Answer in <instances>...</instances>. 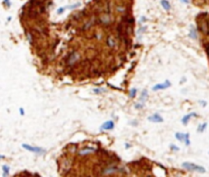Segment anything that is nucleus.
<instances>
[{"label":"nucleus","mask_w":209,"mask_h":177,"mask_svg":"<svg viewBox=\"0 0 209 177\" xmlns=\"http://www.w3.org/2000/svg\"><path fill=\"white\" fill-rule=\"evenodd\" d=\"M78 58H79V56H78V54H77V53H71L70 56V58L67 59V64L68 65L74 64V62H76L77 59H78Z\"/></svg>","instance_id":"obj_9"},{"label":"nucleus","mask_w":209,"mask_h":177,"mask_svg":"<svg viewBox=\"0 0 209 177\" xmlns=\"http://www.w3.org/2000/svg\"><path fill=\"white\" fill-rule=\"evenodd\" d=\"M161 6L163 7V9H165V10H170V2L167 1V0H161Z\"/></svg>","instance_id":"obj_10"},{"label":"nucleus","mask_w":209,"mask_h":177,"mask_svg":"<svg viewBox=\"0 0 209 177\" xmlns=\"http://www.w3.org/2000/svg\"><path fill=\"white\" fill-rule=\"evenodd\" d=\"M67 9V8L65 7H60V8H58V9H57V13H58V15H61L62 12H63V11Z\"/></svg>","instance_id":"obj_19"},{"label":"nucleus","mask_w":209,"mask_h":177,"mask_svg":"<svg viewBox=\"0 0 209 177\" xmlns=\"http://www.w3.org/2000/svg\"><path fill=\"white\" fill-rule=\"evenodd\" d=\"M95 148H90V147H86V148H83V150H80V155L81 156H86V155H89V154L95 152Z\"/></svg>","instance_id":"obj_7"},{"label":"nucleus","mask_w":209,"mask_h":177,"mask_svg":"<svg viewBox=\"0 0 209 177\" xmlns=\"http://www.w3.org/2000/svg\"><path fill=\"white\" fill-rule=\"evenodd\" d=\"M170 86H171L170 82L168 81V80H165L164 83H159V84L154 85V86L152 87V90L153 91H158V90H162V89H166V88H168Z\"/></svg>","instance_id":"obj_3"},{"label":"nucleus","mask_w":209,"mask_h":177,"mask_svg":"<svg viewBox=\"0 0 209 177\" xmlns=\"http://www.w3.org/2000/svg\"><path fill=\"white\" fill-rule=\"evenodd\" d=\"M3 2L7 7H10V0H3Z\"/></svg>","instance_id":"obj_21"},{"label":"nucleus","mask_w":209,"mask_h":177,"mask_svg":"<svg viewBox=\"0 0 209 177\" xmlns=\"http://www.w3.org/2000/svg\"><path fill=\"white\" fill-rule=\"evenodd\" d=\"M22 147H24L25 150H29V152L34 153V154H45V152H46V150H45L44 148H42V147H32V145H29V144H26V143L22 144Z\"/></svg>","instance_id":"obj_2"},{"label":"nucleus","mask_w":209,"mask_h":177,"mask_svg":"<svg viewBox=\"0 0 209 177\" xmlns=\"http://www.w3.org/2000/svg\"><path fill=\"white\" fill-rule=\"evenodd\" d=\"M148 121L153 122V123H162L163 118L159 115V114H154V115L148 117Z\"/></svg>","instance_id":"obj_5"},{"label":"nucleus","mask_w":209,"mask_h":177,"mask_svg":"<svg viewBox=\"0 0 209 177\" xmlns=\"http://www.w3.org/2000/svg\"><path fill=\"white\" fill-rule=\"evenodd\" d=\"M147 98H148V92H147V90H143L141 96H140V102H142V104H145V101H147Z\"/></svg>","instance_id":"obj_8"},{"label":"nucleus","mask_w":209,"mask_h":177,"mask_svg":"<svg viewBox=\"0 0 209 177\" xmlns=\"http://www.w3.org/2000/svg\"><path fill=\"white\" fill-rule=\"evenodd\" d=\"M206 126H207V123H204V124L200 125L199 128H198V132H203V131L206 129Z\"/></svg>","instance_id":"obj_17"},{"label":"nucleus","mask_w":209,"mask_h":177,"mask_svg":"<svg viewBox=\"0 0 209 177\" xmlns=\"http://www.w3.org/2000/svg\"><path fill=\"white\" fill-rule=\"evenodd\" d=\"M180 1L184 2V3H186V4H188V3H189V0H180Z\"/></svg>","instance_id":"obj_24"},{"label":"nucleus","mask_w":209,"mask_h":177,"mask_svg":"<svg viewBox=\"0 0 209 177\" xmlns=\"http://www.w3.org/2000/svg\"><path fill=\"white\" fill-rule=\"evenodd\" d=\"M145 19H146L144 18V16H142V19H141V22H142V23H144V22H145Z\"/></svg>","instance_id":"obj_26"},{"label":"nucleus","mask_w":209,"mask_h":177,"mask_svg":"<svg viewBox=\"0 0 209 177\" xmlns=\"http://www.w3.org/2000/svg\"><path fill=\"white\" fill-rule=\"evenodd\" d=\"M170 148H173V150H179V147H174V145H170Z\"/></svg>","instance_id":"obj_23"},{"label":"nucleus","mask_w":209,"mask_h":177,"mask_svg":"<svg viewBox=\"0 0 209 177\" xmlns=\"http://www.w3.org/2000/svg\"><path fill=\"white\" fill-rule=\"evenodd\" d=\"M176 138L179 141H185V134H183L181 132H176Z\"/></svg>","instance_id":"obj_12"},{"label":"nucleus","mask_w":209,"mask_h":177,"mask_svg":"<svg viewBox=\"0 0 209 177\" xmlns=\"http://www.w3.org/2000/svg\"><path fill=\"white\" fill-rule=\"evenodd\" d=\"M135 108H139V110H140V108H144V104H142V102H141V104H135Z\"/></svg>","instance_id":"obj_20"},{"label":"nucleus","mask_w":209,"mask_h":177,"mask_svg":"<svg viewBox=\"0 0 209 177\" xmlns=\"http://www.w3.org/2000/svg\"><path fill=\"white\" fill-rule=\"evenodd\" d=\"M19 114H21V116H24V108H19Z\"/></svg>","instance_id":"obj_22"},{"label":"nucleus","mask_w":209,"mask_h":177,"mask_svg":"<svg viewBox=\"0 0 209 177\" xmlns=\"http://www.w3.org/2000/svg\"><path fill=\"white\" fill-rule=\"evenodd\" d=\"M185 144L186 145H190V134H189V133L185 134Z\"/></svg>","instance_id":"obj_15"},{"label":"nucleus","mask_w":209,"mask_h":177,"mask_svg":"<svg viewBox=\"0 0 209 177\" xmlns=\"http://www.w3.org/2000/svg\"><path fill=\"white\" fill-rule=\"evenodd\" d=\"M189 36H190L192 39H197V32H196V29L194 27H191L190 34H189Z\"/></svg>","instance_id":"obj_11"},{"label":"nucleus","mask_w":209,"mask_h":177,"mask_svg":"<svg viewBox=\"0 0 209 177\" xmlns=\"http://www.w3.org/2000/svg\"><path fill=\"white\" fill-rule=\"evenodd\" d=\"M182 166H183V168H185L186 170H189V171H194V172H198V173H205L206 172L204 167L196 165V164H194V163L185 162L182 164Z\"/></svg>","instance_id":"obj_1"},{"label":"nucleus","mask_w":209,"mask_h":177,"mask_svg":"<svg viewBox=\"0 0 209 177\" xmlns=\"http://www.w3.org/2000/svg\"><path fill=\"white\" fill-rule=\"evenodd\" d=\"M191 117H197V114L196 113H190V114H188V115L184 116V118L182 119V123L184 125H187Z\"/></svg>","instance_id":"obj_6"},{"label":"nucleus","mask_w":209,"mask_h":177,"mask_svg":"<svg viewBox=\"0 0 209 177\" xmlns=\"http://www.w3.org/2000/svg\"><path fill=\"white\" fill-rule=\"evenodd\" d=\"M107 45L109 47H113L114 45H115V41H114V39L111 36L107 38Z\"/></svg>","instance_id":"obj_13"},{"label":"nucleus","mask_w":209,"mask_h":177,"mask_svg":"<svg viewBox=\"0 0 209 177\" xmlns=\"http://www.w3.org/2000/svg\"><path fill=\"white\" fill-rule=\"evenodd\" d=\"M200 104H201V105H204V107H205V105H206V101H200Z\"/></svg>","instance_id":"obj_25"},{"label":"nucleus","mask_w":209,"mask_h":177,"mask_svg":"<svg viewBox=\"0 0 209 177\" xmlns=\"http://www.w3.org/2000/svg\"><path fill=\"white\" fill-rule=\"evenodd\" d=\"M136 94H137V89L136 88H132L131 91H130V97L134 98L136 96Z\"/></svg>","instance_id":"obj_16"},{"label":"nucleus","mask_w":209,"mask_h":177,"mask_svg":"<svg viewBox=\"0 0 209 177\" xmlns=\"http://www.w3.org/2000/svg\"><path fill=\"white\" fill-rule=\"evenodd\" d=\"M114 128V122L111 121V120H108V121L104 122L101 127H100V130H112Z\"/></svg>","instance_id":"obj_4"},{"label":"nucleus","mask_w":209,"mask_h":177,"mask_svg":"<svg viewBox=\"0 0 209 177\" xmlns=\"http://www.w3.org/2000/svg\"><path fill=\"white\" fill-rule=\"evenodd\" d=\"M2 171H3V176H7L9 174V167L6 166V165H3L2 166Z\"/></svg>","instance_id":"obj_14"},{"label":"nucleus","mask_w":209,"mask_h":177,"mask_svg":"<svg viewBox=\"0 0 209 177\" xmlns=\"http://www.w3.org/2000/svg\"><path fill=\"white\" fill-rule=\"evenodd\" d=\"M207 53H208V56H209V46L207 47Z\"/></svg>","instance_id":"obj_27"},{"label":"nucleus","mask_w":209,"mask_h":177,"mask_svg":"<svg viewBox=\"0 0 209 177\" xmlns=\"http://www.w3.org/2000/svg\"><path fill=\"white\" fill-rule=\"evenodd\" d=\"M105 89H101V88H95V89H94V92L95 93H102V92H105Z\"/></svg>","instance_id":"obj_18"}]
</instances>
